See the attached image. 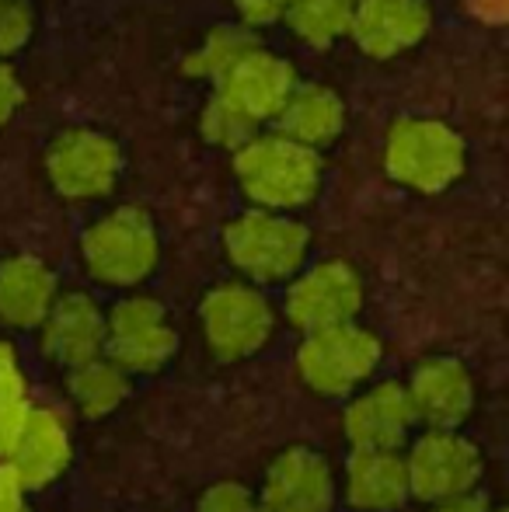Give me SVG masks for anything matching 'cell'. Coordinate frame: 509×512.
Segmentation results:
<instances>
[{
    "instance_id": "6da1fadb",
    "label": "cell",
    "mask_w": 509,
    "mask_h": 512,
    "mask_svg": "<svg viewBox=\"0 0 509 512\" xmlns=\"http://www.w3.org/2000/svg\"><path fill=\"white\" fill-rule=\"evenodd\" d=\"M234 175L258 209L286 213V209L307 206L318 196L321 157L318 150L283 133H255L245 147L234 150Z\"/></svg>"
},
{
    "instance_id": "7a4b0ae2",
    "label": "cell",
    "mask_w": 509,
    "mask_h": 512,
    "mask_svg": "<svg viewBox=\"0 0 509 512\" xmlns=\"http://www.w3.org/2000/svg\"><path fill=\"white\" fill-rule=\"evenodd\" d=\"M464 161L461 133L440 119H401L387 133V175L415 192H443L461 178Z\"/></svg>"
},
{
    "instance_id": "3957f363",
    "label": "cell",
    "mask_w": 509,
    "mask_h": 512,
    "mask_svg": "<svg viewBox=\"0 0 509 512\" xmlns=\"http://www.w3.org/2000/svg\"><path fill=\"white\" fill-rule=\"evenodd\" d=\"M311 234L276 209H252L227 223L224 251L238 272H245L255 283H279L297 276L307 258Z\"/></svg>"
},
{
    "instance_id": "277c9868",
    "label": "cell",
    "mask_w": 509,
    "mask_h": 512,
    "mask_svg": "<svg viewBox=\"0 0 509 512\" xmlns=\"http://www.w3.org/2000/svg\"><path fill=\"white\" fill-rule=\"evenodd\" d=\"M81 255L88 272L105 286H136L154 272L161 258L157 230L143 209L123 206L105 213L81 237Z\"/></svg>"
},
{
    "instance_id": "5b68a950",
    "label": "cell",
    "mask_w": 509,
    "mask_h": 512,
    "mask_svg": "<svg viewBox=\"0 0 509 512\" xmlns=\"http://www.w3.org/2000/svg\"><path fill=\"white\" fill-rule=\"evenodd\" d=\"M381 363V342L374 331L360 324H332V328L307 331L297 349V373L321 398H342L356 391Z\"/></svg>"
},
{
    "instance_id": "8992f818",
    "label": "cell",
    "mask_w": 509,
    "mask_h": 512,
    "mask_svg": "<svg viewBox=\"0 0 509 512\" xmlns=\"http://www.w3.org/2000/svg\"><path fill=\"white\" fill-rule=\"evenodd\" d=\"M199 321L210 352L224 363L255 356L272 335L269 300L248 283L213 286L199 304Z\"/></svg>"
},
{
    "instance_id": "52a82bcc",
    "label": "cell",
    "mask_w": 509,
    "mask_h": 512,
    "mask_svg": "<svg viewBox=\"0 0 509 512\" xmlns=\"http://www.w3.org/2000/svg\"><path fill=\"white\" fill-rule=\"evenodd\" d=\"M123 171V150L98 129H67L46 150V175L70 203H88L112 192Z\"/></svg>"
},
{
    "instance_id": "ba28073f",
    "label": "cell",
    "mask_w": 509,
    "mask_h": 512,
    "mask_svg": "<svg viewBox=\"0 0 509 512\" xmlns=\"http://www.w3.org/2000/svg\"><path fill=\"white\" fill-rule=\"evenodd\" d=\"M178 352L168 310L150 297H126L105 314V356L126 373H157Z\"/></svg>"
},
{
    "instance_id": "9c48e42d",
    "label": "cell",
    "mask_w": 509,
    "mask_h": 512,
    "mask_svg": "<svg viewBox=\"0 0 509 512\" xmlns=\"http://www.w3.org/2000/svg\"><path fill=\"white\" fill-rule=\"evenodd\" d=\"M405 471L408 492L422 502H440L475 488V481L482 478V457L454 429H433L412 446Z\"/></svg>"
},
{
    "instance_id": "30bf717a",
    "label": "cell",
    "mask_w": 509,
    "mask_h": 512,
    "mask_svg": "<svg viewBox=\"0 0 509 512\" xmlns=\"http://www.w3.org/2000/svg\"><path fill=\"white\" fill-rule=\"evenodd\" d=\"M363 307V279L349 262H321L293 279L286 293V317L300 331L346 324Z\"/></svg>"
},
{
    "instance_id": "8fae6325",
    "label": "cell",
    "mask_w": 509,
    "mask_h": 512,
    "mask_svg": "<svg viewBox=\"0 0 509 512\" xmlns=\"http://www.w3.org/2000/svg\"><path fill=\"white\" fill-rule=\"evenodd\" d=\"M429 21L426 0H356L349 35L374 60H394L426 39Z\"/></svg>"
},
{
    "instance_id": "7c38bea8",
    "label": "cell",
    "mask_w": 509,
    "mask_h": 512,
    "mask_svg": "<svg viewBox=\"0 0 509 512\" xmlns=\"http://www.w3.org/2000/svg\"><path fill=\"white\" fill-rule=\"evenodd\" d=\"M265 512H328L335 502L332 467L307 446H290L272 460L262 488Z\"/></svg>"
},
{
    "instance_id": "4fadbf2b",
    "label": "cell",
    "mask_w": 509,
    "mask_h": 512,
    "mask_svg": "<svg viewBox=\"0 0 509 512\" xmlns=\"http://www.w3.org/2000/svg\"><path fill=\"white\" fill-rule=\"evenodd\" d=\"M405 391L412 401L415 422H426L429 429H457L475 405L471 373L454 356L426 359Z\"/></svg>"
},
{
    "instance_id": "5bb4252c",
    "label": "cell",
    "mask_w": 509,
    "mask_h": 512,
    "mask_svg": "<svg viewBox=\"0 0 509 512\" xmlns=\"http://www.w3.org/2000/svg\"><path fill=\"white\" fill-rule=\"evenodd\" d=\"M297 84V70L283 60V56L269 53L265 46H255L252 53H245L217 84L213 91L234 102L241 112H248L255 122H265L279 112V105L286 102V95Z\"/></svg>"
},
{
    "instance_id": "9a60e30c",
    "label": "cell",
    "mask_w": 509,
    "mask_h": 512,
    "mask_svg": "<svg viewBox=\"0 0 509 512\" xmlns=\"http://www.w3.org/2000/svg\"><path fill=\"white\" fill-rule=\"evenodd\" d=\"M70 432L53 411L28 408L18 436L7 446V467L21 481V488H46L67 471Z\"/></svg>"
},
{
    "instance_id": "2e32d148",
    "label": "cell",
    "mask_w": 509,
    "mask_h": 512,
    "mask_svg": "<svg viewBox=\"0 0 509 512\" xmlns=\"http://www.w3.org/2000/svg\"><path fill=\"white\" fill-rule=\"evenodd\" d=\"M39 328L46 356L67 370L105 356V314L84 293H67V297L53 300Z\"/></svg>"
},
{
    "instance_id": "e0dca14e",
    "label": "cell",
    "mask_w": 509,
    "mask_h": 512,
    "mask_svg": "<svg viewBox=\"0 0 509 512\" xmlns=\"http://www.w3.org/2000/svg\"><path fill=\"white\" fill-rule=\"evenodd\" d=\"M415 422L412 401L401 384H377L349 405L346 436L356 450H398Z\"/></svg>"
},
{
    "instance_id": "ac0fdd59",
    "label": "cell",
    "mask_w": 509,
    "mask_h": 512,
    "mask_svg": "<svg viewBox=\"0 0 509 512\" xmlns=\"http://www.w3.org/2000/svg\"><path fill=\"white\" fill-rule=\"evenodd\" d=\"M272 119H276L283 136H290V140L304 143L311 150H321L339 140L342 126H346V105L328 84L297 81Z\"/></svg>"
},
{
    "instance_id": "d6986e66",
    "label": "cell",
    "mask_w": 509,
    "mask_h": 512,
    "mask_svg": "<svg viewBox=\"0 0 509 512\" xmlns=\"http://www.w3.org/2000/svg\"><path fill=\"white\" fill-rule=\"evenodd\" d=\"M56 300V276L42 258L14 255L0 262V321L11 328H39Z\"/></svg>"
},
{
    "instance_id": "ffe728a7",
    "label": "cell",
    "mask_w": 509,
    "mask_h": 512,
    "mask_svg": "<svg viewBox=\"0 0 509 512\" xmlns=\"http://www.w3.org/2000/svg\"><path fill=\"white\" fill-rule=\"evenodd\" d=\"M346 495L356 509H394L408 495V471L398 450H353L346 467Z\"/></svg>"
},
{
    "instance_id": "44dd1931",
    "label": "cell",
    "mask_w": 509,
    "mask_h": 512,
    "mask_svg": "<svg viewBox=\"0 0 509 512\" xmlns=\"http://www.w3.org/2000/svg\"><path fill=\"white\" fill-rule=\"evenodd\" d=\"M129 394V373L109 356H95L81 366H70V398L88 418L116 411Z\"/></svg>"
},
{
    "instance_id": "7402d4cb",
    "label": "cell",
    "mask_w": 509,
    "mask_h": 512,
    "mask_svg": "<svg viewBox=\"0 0 509 512\" xmlns=\"http://www.w3.org/2000/svg\"><path fill=\"white\" fill-rule=\"evenodd\" d=\"M255 46H262L255 35V28L248 25H217L203 39V46L192 49L185 56V74L196 77V81H213L217 84L234 63L245 53H252Z\"/></svg>"
},
{
    "instance_id": "603a6c76",
    "label": "cell",
    "mask_w": 509,
    "mask_h": 512,
    "mask_svg": "<svg viewBox=\"0 0 509 512\" xmlns=\"http://www.w3.org/2000/svg\"><path fill=\"white\" fill-rule=\"evenodd\" d=\"M356 0H290L283 21L307 46H332L349 35Z\"/></svg>"
},
{
    "instance_id": "cb8c5ba5",
    "label": "cell",
    "mask_w": 509,
    "mask_h": 512,
    "mask_svg": "<svg viewBox=\"0 0 509 512\" xmlns=\"http://www.w3.org/2000/svg\"><path fill=\"white\" fill-rule=\"evenodd\" d=\"M199 129L203 136L220 150H241L258 133V122L248 112H241L234 102H227L220 91H213L206 102L203 115H199Z\"/></svg>"
},
{
    "instance_id": "d4e9b609",
    "label": "cell",
    "mask_w": 509,
    "mask_h": 512,
    "mask_svg": "<svg viewBox=\"0 0 509 512\" xmlns=\"http://www.w3.org/2000/svg\"><path fill=\"white\" fill-rule=\"evenodd\" d=\"M25 415H28L25 384H21V373L11 359V363H0V453H7V446L18 436Z\"/></svg>"
},
{
    "instance_id": "484cf974",
    "label": "cell",
    "mask_w": 509,
    "mask_h": 512,
    "mask_svg": "<svg viewBox=\"0 0 509 512\" xmlns=\"http://www.w3.org/2000/svg\"><path fill=\"white\" fill-rule=\"evenodd\" d=\"M35 14L25 0H0V60L18 53L32 39Z\"/></svg>"
},
{
    "instance_id": "4316f807",
    "label": "cell",
    "mask_w": 509,
    "mask_h": 512,
    "mask_svg": "<svg viewBox=\"0 0 509 512\" xmlns=\"http://www.w3.org/2000/svg\"><path fill=\"white\" fill-rule=\"evenodd\" d=\"M196 512H258V506H255V495L245 485L220 481V485L206 488Z\"/></svg>"
},
{
    "instance_id": "83f0119b",
    "label": "cell",
    "mask_w": 509,
    "mask_h": 512,
    "mask_svg": "<svg viewBox=\"0 0 509 512\" xmlns=\"http://www.w3.org/2000/svg\"><path fill=\"white\" fill-rule=\"evenodd\" d=\"M234 11L241 14V25L248 28H262V25H276L283 21L286 4L290 0H231Z\"/></svg>"
},
{
    "instance_id": "f1b7e54d",
    "label": "cell",
    "mask_w": 509,
    "mask_h": 512,
    "mask_svg": "<svg viewBox=\"0 0 509 512\" xmlns=\"http://www.w3.org/2000/svg\"><path fill=\"white\" fill-rule=\"evenodd\" d=\"M21 102H25V88H21L11 63L0 60V126H7L18 115Z\"/></svg>"
},
{
    "instance_id": "f546056e",
    "label": "cell",
    "mask_w": 509,
    "mask_h": 512,
    "mask_svg": "<svg viewBox=\"0 0 509 512\" xmlns=\"http://www.w3.org/2000/svg\"><path fill=\"white\" fill-rule=\"evenodd\" d=\"M21 481L11 474V467H0V512H21Z\"/></svg>"
},
{
    "instance_id": "4dcf8cb0",
    "label": "cell",
    "mask_w": 509,
    "mask_h": 512,
    "mask_svg": "<svg viewBox=\"0 0 509 512\" xmlns=\"http://www.w3.org/2000/svg\"><path fill=\"white\" fill-rule=\"evenodd\" d=\"M433 512H489V506H485V499H478V495L461 492V495H450V499H440Z\"/></svg>"
},
{
    "instance_id": "1f68e13d",
    "label": "cell",
    "mask_w": 509,
    "mask_h": 512,
    "mask_svg": "<svg viewBox=\"0 0 509 512\" xmlns=\"http://www.w3.org/2000/svg\"><path fill=\"white\" fill-rule=\"evenodd\" d=\"M262 512H265V509H262Z\"/></svg>"
}]
</instances>
